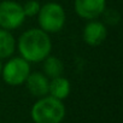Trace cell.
Returning <instances> with one entry per match:
<instances>
[{"label": "cell", "instance_id": "6da1fadb", "mask_svg": "<svg viewBox=\"0 0 123 123\" xmlns=\"http://www.w3.org/2000/svg\"><path fill=\"white\" fill-rule=\"evenodd\" d=\"M17 47L21 57L27 62L39 63L49 55L52 41L48 36V33L40 28H30L19 36Z\"/></svg>", "mask_w": 123, "mask_h": 123}, {"label": "cell", "instance_id": "7a4b0ae2", "mask_svg": "<svg viewBox=\"0 0 123 123\" xmlns=\"http://www.w3.org/2000/svg\"><path fill=\"white\" fill-rule=\"evenodd\" d=\"M65 112L63 100L45 95L33 105L30 116L34 123H60L65 117Z\"/></svg>", "mask_w": 123, "mask_h": 123}, {"label": "cell", "instance_id": "3957f363", "mask_svg": "<svg viewBox=\"0 0 123 123\" xmlns=\"http://www.w3.org/2000/svg\"><path fill=\"white\" fill-rule=\"evenodd\" d=\"M39 25L46 33H58L65 25V11L58 3H47L42 5L37 13Z\"/></svg>", "mask_w": 123, "mask_h": 123}, {"label": "cell", "instance_id": "277c9868", "mask_svg": "<svg viewBox=\"0 0 123 123\" xmlns=\"http://www.w3.org/2000/svg\"><path fill=\"white\" fill-rule=\"evenodd\" d=\"M29 74H30L29 62H27L21 55L9 58L6 64L3 65V69H1L3 80L9 86H21V85H23Z\"/></svg>", "mask_w": 123, "mask_h": 123}, {"label": "cell", "instance_id": "5b68a950", "mask_svg": "<svg viewBox=\"0 0 123 123\" xmlns=\"http://www.w3.org/2000/svg\"><path fill=\"white\" fill-rule=\"evenodd\" d=\"M25 21V15L21 4L12 0L0 3V28L5 30H15Z\"/></svg>", "mask_w": 123, "mask_h": 123}, {"label": "cell", "instance_id": "8992f818", "mask_svg": "<svg viewBox=\"0 0 123 123\" xmlns=\"http://www.w3.org/2000/svg\"><path fill=\"white\" fill-rule=\"evenodd\" d=\"M76 13L87 21L95 19L106 10V0H75Z\"/></svg>", "mask_w": 123, "mask_h": 123}, {"label": "cell", "instance_id": "52a82bcc", "mask_svg": "<svg viewBox=\"0 0 123 123\" xmlns=\"http://www.w3.org/2000/svg\"><path fill=\"white\" fill-rule=\"evenodd\" d=\"M106 35H107V29L105 24L95 19L89 21L83 28V33H82L83 41L92 47L101 45L105 41Z\"/></svg>", "mask_w": 123, "mask_h": 123}, {"label": "cell", "instance_id": "ba28073f", "mask_svg": "<svg viewBox=\"0 0 123 123\" xmlns=\"http://www.w3.org/2000/svg\"><path fill=\"white\" fill-rule=\"evenodd\" d=\"M25 86L29 93L33 97L42 98L48 94V86H49V79L43 73H30L25 80Z\"/></svg>", "mask_w": 123, "mask_h": 123}, {"label": "cell", "instance_id": "9c48e42d", "mask_svg": "<svg viewBox=\"0 0 123 123\" xmlns=\"http://www.w3.org/2000/svg\"><path fill=\"white\" fill-rule=\"evenodd\" d=\"M70 89H71V86H70L69 80L63 77V76H58V77L49 80L48 94L55 99L64 100L65 98L69 97Z\"/></svg>", "mask_w": 123, "mask_h": 123}, {"label": "cell", "instance_id": "30bf717a", "mask_svg": "<svg viewBox=\"0 0 123 123\" xmlns=\"http://www.w3.org/2000/svg\"><path fill=\"white\" fill-rule=\"evenodd\" d=\"M16 51V39L10 30L0 28V59H9Z\"/></svg>", "mask_w": 123, "mask_h": 123}, {"label": "cell", "instance_id": "8fae6325", "mask_svg": "<svg viewBox=\"0 0 123 123\" xmlns=\"http://www.w3.org/2000/svg\"><path fill=\"white\" fill-rule=\"evenodd\" d=\"M42 63L43 74L51 80L58 76H63L64 73V64L58 57L55 55H47Z\"/></svg>", "mask_w": 123, "mask_h": 123}, {"label": "cell", "instance_id": "7c38bea8", "mask_svg": "<svg viewBox=\"0 0 123 123\" xmlns=\"http://www.w3.org/2000/svg\"><path fill=\"white\" fill-rule=\"evenodd\" d=\"M22 7H23L25 17H34L39 13L41 5L39 4V1H36V0H29V1H27L24 5H22Z\"/></svg>", "mask_w": 123, "mask_h": 123}, {"label": "cell", "instance_id": "4fadbf2b", "mask_svg": "<svg viewBox=\"0 0 123 123\" xmlns=\"http://www.w3.org/2000/svg\"><path fill=\"white\" fill-rule=\"evenodd\" d=\"M1 69H3V64H1V62H0V74H1Z\"/></svg>", "mask_w": 123, "mask_h": 123}]
</instances>
